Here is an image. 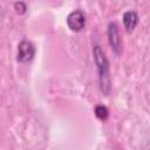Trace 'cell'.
Here are the masks:
<instances>
[{
  "instance_id": "cell-1",
  "label": "cell",
  "mask_w": 150,
  "mask_h": 150,
  "mask_svg": "<svg viewBox=\"0 0 150 150\" xmlns=\"http://www.w3.org/2000/svg\"><path fill=\"white\" fill-rule=\"evenodd\" d=\"M93 55L94 61L97 68L98 73V82H100V89L104 95H108L110 93L111 86H110V76H109V63L104 55V52L98 45H95L93 48Z\"/></svg>"
},
{
  "instance_id": "cell-2",
  "label": "cell",
  "mask_w": 150,
  "mask_h": 150,
  "mask_svg": "<svg viewBox=\"0 0 150 150\" xmlns=\"http://www.w3.org/2000/svg\"><path fill=\"white\" fill-rule=\"evenodd\" d=\"M35 55V47L34 45L28 40H22L18 45V55L16 61L20 63L29 62Z\"/></svg>"
},
{
  "instance_id": "cell-3",
  "label": "cell",
  "mask_w": 150,
  "mask_h": 150,
  "mask_svg": "<svg viewBox=\"0 0 150 150\" xmlns=\"http://www.w3.org/2000/svg\"><path fill=\"white\" fill-rule=\"evenodd\" d=\"M67 25L70 30L80 32L86 26V15L81 9H75L70 12L67 16Z\"/></svg>"
},
{
  "instance_id": "cell-4",
  "label": "cell",
  "mask_w": 150,
  "mask_h": 150,
  "mask_svg": "<svg viewBox=\"0 0 150 150\" xmlns=\"http://www.w3.org/2000/svg\"><path fill=\"white\" fill-rule=\"evenodd\" d=\"M108 40L111 49L115 54H120L121 52V38L118 34V29L115 22H110L108 25Z\"/></svg>"
},
{
  "instance_id": "cell-5",
  "label": "cell",
  "mask_w": 150,
  "mask_h": 150,
  "mask_svg": "<svg viewBox=\"0 0 150 150\" xmlns=\"http://www.w3.org/2000/svg\"><path fill=\"white\" fill-rule=\"evenodd\" d=\"M122 19H123V25H124V28H125L127 33H131L138 23V15L135 11L124 12Z\"/></svg>"
},
{
  "instance_id": "cell-6",
  "label": "cell",
  "mask_w": 150,
  "mask_h": 150,
  "mask_svg": "<svg viewBox=\"0 0 150 150\" xmlns=\"http://www.w3.org/2000/svg\"><path fill=\"white\" fill-rule=\"evenodd\" d=\"M94 111H95L96 117H97L98 120H101V121H105V120L108 118V116H109V111H108L107 107H104V105H102V104H97V105L95 107Z\"/></svg>"
},
{
  "instance_id": "cell-7",
  "label": "cell",
  "mask_w": 150,
  "mask_h": 150,
  "mask_svg": "<svg viewBox=\"0 0 150 150\" xmlns=\"http://www.w3.org/2000/svg\"><path fill=\"white\" fill-rule=\"evenodd\" d=\"M14 8H15L16 13H19V14H25V13H26V9H27L26 4L22 2V1L15 2V4H14Z\"/></svg>"
}]
</instances>
